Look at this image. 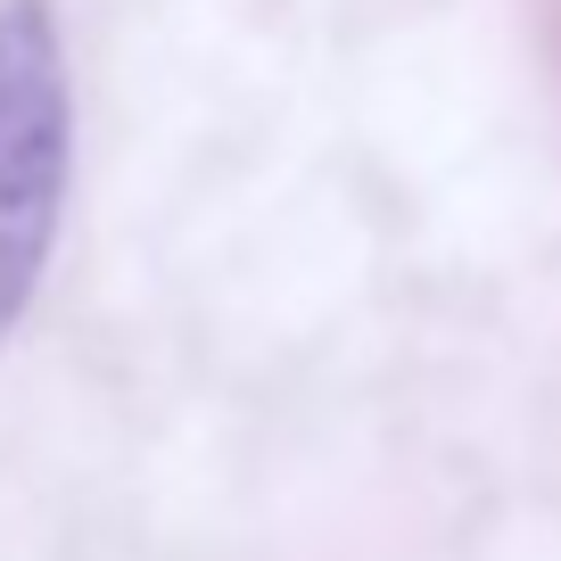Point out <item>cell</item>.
<instances>
[{
  "label": "cell",
  "mask_w": 561,
  "mask_h": 561,
  "mask_svg": "<svg viewBox=\"0 0 561 561\" xmlns=\"http://www.w3.org/2000/svg\"><path fill=\"white\" fill-rule=\"evenodd\" d=\"M75 182V83L50 0H0V347L25 331Z\"/></svg>",
  "instance_id": "obj_1"
}]
</instances>
